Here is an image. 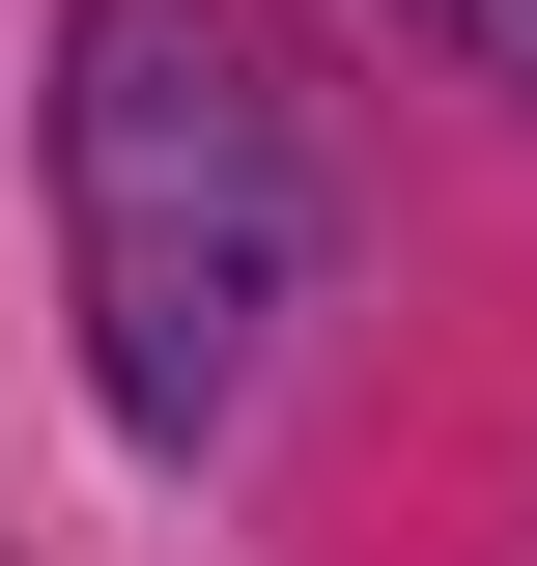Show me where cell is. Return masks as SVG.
I'll use <instances>...</instances> for the list:
<instances>
[{"instance_id":"obj_2","label":"cell","mask_w":537,"mask_h":566,"mask_svg":"<svg viewBox=\"0 0 537 566\" xmlns=\"http://www.w3.org/2000/svg\"><path fill=\"white\" fill-rule=\"evenodd\" d=\"M424 29H453V57H481V85H537V0H424Z\"/></svg>"},{"instance_id":"obj_1","label":"cell","mask_w":537,"mask_h":566,"mask_svg":"<svg viewBox=\"0 0 537 566\" xmlns=\"http://www.w3.org/2000/svg\"><path fill=\"white\" fill-rule=\"evenodd\" d=\"M57 227H85V368L114 424H227L312 283V85L227 0H85L57 29Z\"/></svg>"}]
</instances>
